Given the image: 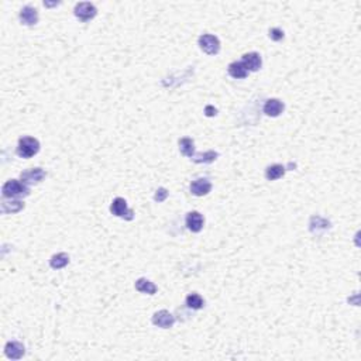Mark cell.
<instances>
[{
	"label": "cell",
	"instance_id": "obj_25",
	"mask_svg": "<svg viewBox=\"0 0 361 361\" xmlns=\"http://www.w3.org/2000/svg\"><path fill=\"white\" fill-rule=\"evenodd\" d=\"M205 113H206V116H208V117H213V116L217 114V110H216L213 106H206V109H205Z\"/></svg>",
	"mask_w": 361,
	"mask_h": 361
},
{
	"label": "cell",
	"instance_id": "obj_14",
	"mask_svg": "<svg viewBox=\"0 0 361 361\" xmlns=\"http://www.w3.org/2000/svg\"><path fill=\"white\" fill-rule=\"evenodd\" d=\"M135 289L141 294H148V295H154L157 292V286L152 284L151 281H148L146 278H140L135 281Z\"/></svg>",
	"mask_w": 361,
	"mask_h": 361
},
{
	"label": "cell",
	"instance_id": "obj_20",
	"mask_svg": "<svg viewBox=\"0 0 361 361\" xmlns=\"http://www.w3.org/2000/svg\"><path fill=\"white\" fill-rule=\"evenodd\" d=\"M179 148H181V152L185 155V157H193V151H195V144H193V140L185 137L182 140H179Z\"/></svg>",
	"mask_w": 361,
	"mask_h": 361
},
{
	"label": "cell",
	"instance_id": "obj_22",
	"mask_svg": "<svg viewBox=\"0 0 361 361\" xmlns=\"http://www.w3.org/2000/svg\"><path fill=\"white\" fill-rule=\"evenodd\" d=\"M217 157H219V154H217L216 151H208V152H205V154H196V155L193 157V161L198 162V164H210V162H213Z\"/></svg>",
	"mask_w": 361,
	"mask_h": 361
},
{
	"label": "cell",
	"instance_id": "obj_19",
	"mask_svg": "<svg viewBox=\"0 0 361 361\" xmlns=\"http://www.w3.org/2000/svg\"><path fill=\"white\" fill-rule=\"evenodd\" d=\"M21 209H24V203L20 201H3L1 202V210L4 213H17L20 212Z\"/></svg>",
	"mask_w": 361,
	"mask_h": 361
},
{
	"label": "cell",
	"instance_id": "obj_23",
	"mask_svg": "<svg viewBox=\"0 0 361 361\" xmlns=\"http://www.w3.org/2000/svg\"><path fill=\"white\" fill-rule=\"evenodd\" d=\"M269 38L272 41H281L284 38V31L281 28H271L269 30Z\"/></svg>",
	"mask_w": 361,
	"mask_h": 361
},
{
	"label": "cell",
	"instance_id": "obj_18",
	"mask_svg": "<svg viewBox=\"0 0 361 361\" xmlns=\"http://www.w3.org/2000/svg\"><path fill=\"white\" fill-rule=\"evenodd\" d=\"M68 263H69V255L67 253H58L51 257L50 260V266L54 269H61V268L67 267Z\"/></svg>",
	"mask_w": 361,
	"mask_h": 361
},
{
	"label": "cell",
	"instance_id": "obj_4",
	"mask_svg": "<svg viewBox=\"0 0 361 361\" xmlns=\"http://www.w3.org/2000/svg\"><path fill=\"white\" fill-rule=\"evenodd\" d=\"M199 47L203 53L209 55H216L220 51V41L212 34H203L199 37Z\"/></svg>",
	"mask_w": 361,
	"mask_h": 361
},
{
	"label": "cell",
	"instance_id": "obj_13",
	"mask_svg": "<svg viewBox=\"0 0 361 361\" xmlns=\"http://www.w3.org/2000/svg\"><path fill=\"white\" fill-rule=\"evenodd\" d=\"M284 103H282L281 100H278V99H268L267 102H266V105H264V113L267 114V116H271V117H277V116H280L282 112H284Z\"/></svg>",
	"mask_w": 361,
	"mask_h": 361
},
{
	"label": "cell",
	"instance_id": "obj_12",
	"mask_svg": "<svg viewBox=\"0 0 361 361\" xmlns=\"http://www.w3.org/2000/svg\"><path fill=\"white\" fill-rule=\"evenodd\" d=\"M20 21L23 24H26V26H34V24H37V21H38V13H37V10L34 7H31V6L23 7L21 12H20Z\"/></svg>",
	"mask_w": 361,
	"mask_h": 361
},
{
	"label": "cell",
	"instance_id": "obj_7",
	"mask_svg": "<svg viewBox=\"0 0 361 361\" xmlns=\"http://www.w3.org/2000/svg\"><path fill=\"white\" fill-rule=\"evenodd\" d=\"M241 64L244 65V68L247 71L255 72V71H258L261 68V65H263V59H261V57H260L258 53H248L243 55Z\"/></svg>",
	"mask_w": 361,
	"mask_h": 361
},
{
	"label": "cell",
	"instance_id": "obj_10",
	"mask_svg": "<svg viewBox=\"0 0 361 361\" xmlns=\"http://www.w3.org/2000/svg\"><path fill=\"white\" fill-rule=\"evenodd\" d=\"M24 346L19 342H9L4 347V353L12 360H20L24 356Z\"/></svg>",
	"mask_w": 361,
	"mask_h": 361
},
{
	"label": "cell",
	"instance_id": "obj_24",
	"mask_svg": "<svg viewBox=\"0 0 361 361\" xmlns=\"http://www.w3.org/2000/svg\"><path fill=\"white\" fill-rule=\"evenodd\" d=\"M167 198H168V190H167L165 188H160V189L155 192V195H154V199H155V202H158V203L164 202Z\"/></svg>",
	"mask_w": 361,
	"mask_h": 361
},
{
	"label": "cell",
	"instance_id": "obj_8",
	"mask_svg": "<svg viewBox=\"0 0 361 361\" xmlns=\"http://www.w3.org/2000/svg\"><path fill=\"white\" fill-rule=\"evenodd\" d=\"M210 190H212V184H210V181H208L205 178H199L190 184V192L195 196H205Z\"/></svg>",
	"mask_w": 361,
	"mask_h": 361
},
{
	"label": "cell",
	"instance_id": "obj_9",
	"mask_svg": "<svg viewBox=\"0 0 361 361\" xmlns=\"http://www.w3.org/2000/svg\"><path fill=\"white\" fill-rule=\"evenodd\" d=\"M20 178L24 184H38L45 178V172L41 168H31L21 172Z\"/></svg>",
	"mask_w": 361,
	"mask_h": 361
},
{
	"label": "cell",
	"instance_id": "obj_17",
	"mask_svg": "<svg viewBox=\"0 0 361 361\" xmlns=\"http://www.w3.org/2000/svg\"><path fill=\"white\" fill-rule=\"evenodd\" d=\"M330 228V222L323 219L321 216H313L310 219V231L312 233H318L319 230H327Z\"/></svg>",
	"mask_w": 361,
	"mask_h": 361
},
{
	"label": "cell",
	"instance_id": "obj_21",
	"mask_svg": "<svg viewBox=\"0 0 361 361\" xmlns=\"http://www.w3.org/2000/svg\"><path fill=\"white\" fill-rule=\"evenodd\" d=\"M187 305H188V308L198 310V309L203 308V305H205V301L202 299L201 295L190 294V295H188V296H187Z\"/></svg>",
	"mask_w": 361,
	"mask_h": 361
},
{
	"label": "cell",
	"instance_id": "obj_5",
	"mask_svg": "<svg viewBox=\"0 0 361 361\" xmlns=\"http://www.w3.org/2000/svg\"><path fill=\"white\" fill-rule=\"evenodd\" d=\"M97 14V10L92 3L82 1L75 6V16L79 19L80 21H89L92 20L95 16Z\"/></svg>",
	"mask_w": 361,
	"mask_h": 361
},
{
	"label": "cell",
	"instance_id": "obj_15",
	"mask_svg": "<svg viewBox=\"0 0 361 361\" xmlns=\"http://www.w3.org/2000/svg\"><path fill=\"white\" fill-rule=\"evenodd\" d=\"M286 171V168L284 165H280V164H274L271 167H268L266 170V178L268 181H275V179H280L284 176Z\"/></svg>",
	"mask_w": 361,
	"mask_h": 361
},
{
	"label": "cell",
	"instance_id": "obj_11",
	"mask_svg": "<svg viewBox=\"0 0 361 361\" xmlns=\"http://www.w3.org/2000/svg\"><path fill=\"white\" fill-rule=\"evenodd\" d=\"M203 216L199 212H189L187 214V226L190 231L193 233H199L203 228Z\"/></svg>",
	"mask_w": 361,
	"mask_h": 361
},
{
	"label": "cell",
	"instance_id": "obj_1",
	"mask_svg": "<svg viewBox=\"0 0 361 361\" xmlns=\"http://www.w3.org/2000/svg\"><path fill=\"white\" fill-rule=\"evenodd\" d=\"M40 151V143L37 138L33 137H23L19 140L17 146V154L21 158H31Z\"/></svg>",
	"mask_w": 361,
	"mask_h": 361
},
{
	"label": "cell",
	"instance_id": "obj_16",
	"mask_svg": "<svg viewBox=\"0 0 361 361\" xmlns=\"http://www.w3.org/2000/svg\"><path fill=\"white\" fill-rule=\"evenodd\" d=\"M228 74H230V76H233L236 79H243V78L247 76L248 71L244 68V65L241 62H231L228 65Z\"/></svg>",
	"mask_w": 361,
	"mask_h": 361
},
{
	"label": "cell",
	"instance_id": "obj_6",
	"mask_svg": "<svg viewBox=\"0 0 361 361\" xmlns=\"http://www.w3.org/2000/svg\"><path fill=\"white\" fill-rule=\"evenodd\" d=\"M152 323L155 326H158L161 329H170L172 327L175 323V318L168 312V310H160L155 312L152 316Z\"/></svg>",
	"mask_w": 361,
	"mask_h": 361
},
{
	"label": "cell",
	"instance_id": "obj_2",
	"mask_svg": "<svg viewBox=\"0 0 361 361\" xmlns=\"http://www.w3.org/2000/svg\"><path fill=\"white\" fill-rule=\"evenodd\" d=\"M4 198H17V196H27L30 193V189L24 182H20L17 179L7 181L1 188Z\"/></svg>",
	"mask_w": 361,
	"mask_h": 361
},
{
	"label": "cell",
	"instance_id": "obj_3",
	"mask_svg": "<svg viewBox=\"0 0 361 361\" xmlns=\"http://www.w3.org/2000/svg\"><path fill=\"white\" fill-rule=\"evenodd\" d=\"M110 212L114 216H117V217L124 219V220H133L134 219L133 210L127 208V202L124 201L123 198H116L114 201L112 202Z\"/></svg>",
	"mask_w": 361,
	"mask_h": 361
}]
</instances>
